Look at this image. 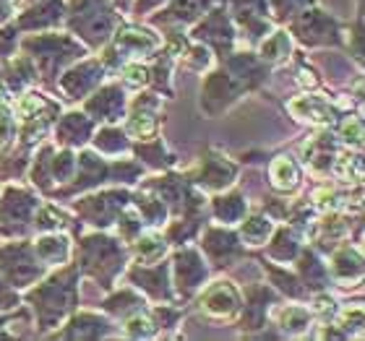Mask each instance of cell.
<instances>
[{
  "label": "cell",
  "mask_w": 365,
  "mask_h": 341,
  "mask_svg": "<svg viewBox=\"0 0 365 341\" xmlns=\"http://www.w3.org/2000/svg\"><path fill=\"white\" fill-rule=\"evenodd\" d=\"M274 180L279 182V185H292L295 182V167L287 159H279L274 164Z\"/></svg>",
  "instance_id": "6da1fadb"
}]
</instances>
